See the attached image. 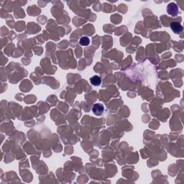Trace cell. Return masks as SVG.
Returning <instances> with one entry per match:
<instances>
[{"mask_svg":"<svg viewBox=\"0 0 184 184\" xmlns=\"http://www.w3.org/2000/svg\"><path fill=\"white\" fill-rule=\"evenodd\" d=\"M104 111H105V107H104V105H101V104H94V106H93L92 112L96 116H101V115H102Z\"/></svg>","mask_w":184,"mask_h":184,"instance_id":"obj_1","label":"cell"},{"mask_svg":"<svg viewBox=\"0 0 184 184\" xmlns=\"http://www.w3.org/2000/svg\"><path fill=\"white\" fill-rule=\"evenodd\" d=\"M167 12L171 16H176L178 13V8L176 4L170 3L167 6Z\"/></svg>","mask_w":184,"mask_h":184,"instance_id":"obj_2","label":"cell"},{"mask_svg":"<svg viewBox=\"0 0 184 184\" xmlns=\"http://www.w3.org/2000/svg\"><path fill=\"white\" fill-rule=\"evenodd\" d=\"M170 28L173 30V32L176 34H180L183 32V28L180 23H177V22H172L170 23Z\"/></svg>","mask_w":184,"mask_h":184,"instance_id":"obj_3","label":"cell"},{"mask_svg":"<svg viewBox=\"0 0 184 184\" xmlns=\"http://www.w3.org/2000/svg\"><path fill=\"white\" fill-rule=\"evenodd\" d=\"M101 79L98 76H94L90 79V83H92V85L94 86H98L101 84Z\"/></svg>","mask_w":184,"mask_h":184,"instance_id":"obj_4","label":"cell"},{"mask_svg":"<svg viewBox=\"0 0 184 184\" xmlns=\"http://www.w3.org/2000/svg\"><path fill=\"white\" fill-rule=\"evenodd\" d=\"M79 43L82 46H87L90 44V40L88 37H82L79 40Z\"/></svg>","mask_w":184,"mask_h":184,"instance_id":"obj_5","label":"cell"}]
</instances>
